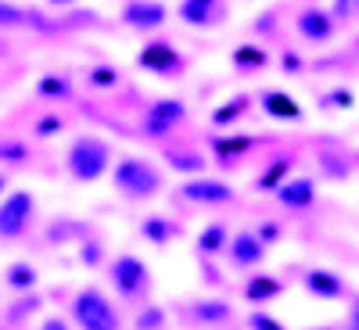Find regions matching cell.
I'll return each mask as SVG.
<instances>
[{"label":"cell","mask_w":359,"mask_h":330,"mask_svg":"<svg viewBox=\"0 0 359 330\" xmlns=\"http://www.w3.org/2000/svg\"><path fill=\"white\" fill-rule=\"evenodd\" d=\"M111 187H115V194H123L126 201H147V198L162 194L165 179H162L155 162H147L140 155H126V158H118L111 165Z\"/></svg>","instance_id":"6da1fadb"},{"label":"cell","mask_w":359,"mask_h":330,"mask_svg":"<svg viewBox=\"0 0 359 330\" xmlns=\"http://www.w3.org/2000/svg\"><path fill=\"white\" fill-rule=\"evenodd\" d=\"M108 284L115 287V294L126 305H144L151 302V266L144 259H137L133 252H118L115 259H108Z\"/></svg>","instance_id":"7a4b0ae2"},{"label":"cell","mask_w":359,"mask_h":330,"mask_svg":"<svg viewBox=\"0 0 359 330\" xmlns=\"http://www.w3.org/2000/svg\"><path fill=\"white\" fill-rule=\"evenodd\" d=\"M65 169L76 184H97L101 176L111 172V147L108 140L94 137V133H79L69 144V155H65Z\"/></svg>","instance_id":"3957f363"},{"label":"cell","mask_w":359,"mask_h":330,"mask_svg":"<svg viewBox=\"0 0 359 330\" xmlns=\"http://www.w3.org/2000/svg\"><path fill=\"white\" fill-rule=\"evenodd\" d=\"M69 316L79 330H123V316L108 302V294L97 287H83L72 294Z\"/></svg>","instance_id":"277c9868"},{"label":"cell","mask_w":359,"mask_h":330,"mask_svg":"<svg viewBox=\"0 0 359 330\" xmlns=\"http://www.w3.org/2000/svg\"><path fill=\"white\" fill-rule=\"evenodd\" d=\"M187 123V104L176 97H158L147 104L144 118H140V137L147 140H169L180 126Z\"/></svg>","instance_id":"5b68a950"},{"label":"cell","mask_w":359,"mask_h":330,"mask_svg":"<svg viewBox=\"0 0 359 330\" xmlns=\"http://www.w3.org/2000/svg\"><path fill=\"white\" fill-rule=\"evenodd\" d=\"M36 216V198L29 191H11L0 201V241H18L29 233Z\"/></svg>","instance_id":"8992f818"},{"label":"cell","mask_w":359,"mask_h":330,"mask_svg":"<svg viewBox=\"0 0 359 330\" xmlns=\"http://www.w3.org/2000/svg\"><path fill=\"white\" fill-rule=\"evenodd\" d=\"M137 69L151 72L158 79H180L184 69H187V62H184V54H180L169 40H151V43H144L137 50Z\"/></svg>","instance_id":"52a82bcc"},{"label":"cell","mask_w":359,"mask_h":330,"mask_svg":"<svg viewBox=\"0 0 359 330\" xmlns=\"http://www.w3.org/2000/svg\"><path fill=\"white\" fill-rule=\"evenodd\" d=\"M180 198L191 201V205H233L237 201V191L226 184V179H216V176H187V184L180 187Z\"/></svg>","instance_id":"ba28073f"},{"label":"cell","mask_w":359,"mask_h":330,"mask_svg":"<svg viewBox=\"0 0 359 330\" xmlns=\"http://www.w3.org/2000/svg\"><path fill=\"white\" fill-rule=\"evenodd\" d=\"M180 319L187 326H226L233 323V305L226 298H194L180 305Z\"/></svg>","instance_id":"9c48e42d"},{"label":"cell","mask_w":359,"mask_h":330,"mask_svg":"<svg viewBox=\"0 0 359 330\" xmlns=\"http://www.w3.org/2000/svg\"><path fill=\"white\" fill-rule=\"evenodd\" d=\"M294 29H298V36H302L306 43L323 47V43L334 40L338 22H334L331 8H327V11L323 8H302V11H298V18H294Z\"/></svg>","instance_id":"30bf717a"},{"label":"cell","mask_w":359,"mask_h":330,"mask_svg":"<svg viewBox=\"0 0 359 330\" xmlns=\"http://www.w3.org/2000/svg\"><path fill=\"white\" fill-rule=\"evenodd\" d=\"M118 18H123L126 29H137V33H155V29H162L169 22V8L162 4V0H130Z\"/></svg>","instance_id":"8fae6325"},{"label":"cell","mask_w":359,"mask_h":330,"mask_svg":"<svg viewBox=\"0 0 359 330\" xmlns=\"http://www.w3.org/2000/svg\"><path fill=\"white\" fill-rule=\"evenodd\" d=\"M302 287L313 298H323V302H341V298H352V287L341 273L334 269H306L302 273Z\"/></svg>","instance_id":"7c38bea8"},{"label":"cell","mask_w":359,"mask_h":330,"mask_svg":"<svg viewBox=\"0 0 359 330\" xmlns=\"http://www.w3.org/2000/svg\"><path fill=\"white\" fill-rule=\"evenodd\" d=\"M266 245L259 241V233L255 230H237L230 237V245H226V262L233 269H255L262 259H266Z\"/></svg>","instance_id":"4fadbf2b"},{"label":"cell","mask_w":359,"mask_h":330,"mask_svg":"<svg viewBox=\"0 0 359 330\" xmlns=\"http://www.w3.org/2000/svg\"><path fill=\"white\" fill-rule=\"evenodd\" d=\"M273 198H277L280 208H287V212H306V208L316 205V179H309V176H291V179H284V184L277 187Z\"/></svg>","instance_id":"5bb4252c"},{"label":"cell","mask_w":359,"mask_h":330,"mask_svg":"<svg viewBox=\"0 0 359 330\" xmlns=\"http://www.w3.org/2000/svg\"><path fill=\"white\" fill-rule=\"evenodd\" d=\"M255 101H259V108H262L269 118H280V123H302V118H306V108L298 104L287 90L266 86V90H259V94H255Z\"/></svg>","instance_id":"9a60e30c"},{"label":"cell","mask_w":359,"mask_h":330,"mask_svg":"<svg viewBox=\"0 0 359 330\" xmlns=\"http://www.w3.org/2000/svg\"><path fill=\"white\" fill-rule=\"evenodd\" d=\"M223 0H180V22L191 25V29H216L223 22Z\"/></svg>","instance_id":"2e32d148"},{"label":"cell","mask_w":359,"mask_h":330,"mask_svg":"<svg viewBox=\"0 0 359 330\" xmlns=\"http://www.w3.org/2000/svg\"><path fill=\"white\" fill-rule=\"evenodd\" d=\"M291 169H294V151H280L266 162V169L252 179V187L259 194H277V187L284 184V179H291Z\"/></svg>","instance_id":"e0dca14e"},{"label":"cell","mask_w":359,"mask_h":330,"mask_svg":"<svg viewBox=\"0 0 359 330\" xmlns=\"http://www.w3.org/2000/svg\"><path fill=\"white\" fill-rule=\"evenodd\" d=\"M208 144H212V151H216V162L223 169H233V165H241V158L252 151V147H259V137H208Z\"/></svg>","instance_id":"ac0fdd59"},{"label":"cell","mask_w":359,"mask_h":330,"mask_svg":"<svg viewBox=\"0 0 359 330\" xmlns=\"http://www.w3.org/2000/svg\"><path fill=\"white\" fill-rule=\"evenodd\" d=\"M287 291V284L280 280V277H273V273H255V277H248L245 280V302L248 305H266V302H273V298H280Z\"/></svg>","instance_id":"d6986e66"},{"label":"cell","mask_w":359,"mask_h":330,"mask_svg":"<svg viewBox=\"0 0 359 330\" xmlns=\"http://www.w3.org/2000/svg\"><path fill=\"white\" fill-rule=\"evenodd\" d=\"M137 230H140V237H144V241H147V245H155V248H165V245H172L176 237L184 233V226H180V223H172L169 216H158V212H155V216H144Z\"/></svg>","instance_id":"ffe728a7"},{"label":"cell","mask_w":359,"mask_h":330,"mask_svg":"<svg viewBox=\"0 0 359 330\" xmlns=\"http://www.w3.org/2000/svg\"><path fill=\"white\" fill-rule=\"evenodd\" d=\"M252 94H233V97H226L223 104H216L212 108V115H208V123H212L216 130H230V126H237L241 118L252 111Z\"/></svg>","instance_id":"44dd1931"},{"label":"cell","mask_w":359,"mask_h":330,"mask_svg":"<svg viewBox=\"0 0 359 330\" xmlns=\"http://www.w3.org/2000/svg\"><path fill=\"white\" fill-rule=\"evenodd\" d=\"M0 29H40V33H47L50 22L33 8H15V4L0 0Z\"/></svg>","instance_id":"7402d4cb"},{"label":"cell","mask_w":359,"mask_h":330,"mask_svg":"<svg viewBox=\"0 0 359 330\" xmlns=\"http://www.w3.org/2000/svg\"><path fill=\"white\" fill-rule=\"evenodd\" d=\"M230 226L223 223V219H216V223H208L201 233H198V255H205V259H216V255H226V245H230Z\"/></svg>","instance_id":"603a6c76"},{"label":"cell","mask_w":359,"mask_h":330,"mask_svg":"<svg viewBox=\"0 0 359 330\" xmlns=\"http://www.w3.org/2000/svg\"><path fill=\"white\" fill-rule=\"evenodd\" d=\"M162 155L176 172H184V176H205V169H208V158L201 151H194V147H165Z\"/></svg>","instance_id":"cb8c5ba5"},{"label":"cell","mask_w":359,"mask_h":330,"mask_svg":"<svg viewBox=\"0 0 359 330\" xmlns=\"http://www.w3.org/2000/svg\"><path fill=\"white\" fill-rule=\"evenodd\" d=\"M90 233V226H83V223H76V219H69V216H57V219H50L47 223V230H43V237H47V245H69V241H83V237Z\"/></svg>","instance_id":"d4e9b609"},{"label":"cell","mask_w":359,"mask_h":330,"mask_svg":"<svg viewBox=\"0 0 359 330\" xmlns=\"http://www.w3.org/2000/svg\"><path fill=\"white\" fill-rule=\"evenodd\" d=\"M36 94L43 101H54V104H65L76 97V90H72V79L69 76H57V72H47L36 79Z\"/></svg>","instance_id":"484cf974"},{"label":"cell","mask_w":359,"mask_h":330,"mask_svg":"<svg viewBox=\"0 0 359 330\" xmlns=\"http://www.w3.org/2000/svg\"><path fill=\"white\" fill-rule=\"evenodd\" d=\"M36 284H40V273H36L33 262H11V266L4 269V287L15 291V294L36 291Z\"/></svg>","instance_id":"4316f807"},{"label":"cell","mask_w":359,"mask_h":330,"mask_svg":"<svg viewBox=\"0 0 359 330\" xmlns=\"http://www.w3.org/2000/svg\"><path fill=\"white\" fill-rule=\"evenodd\" d=\"M316 162H320V172L327 179H334V184L348 179L352 169H355V158H348L345 151H316Z\"/></svg>","instance_id":"83f0119b"},{"label":"cell","mask_w":359,"mask_h":330,"mask_svg":"<svg viewBox=\"0 0 359 330\" xmlns=\"http://www.w3.org/2000/svg\"><path fill=\"white\" fill-rule=\"evenodd\" d=\"M230 62H233L237 72H259V69L269 65V54H266V47H259V43H241V47H233Z\"/></svg>","instance_id":"f1b7e54d"},{"label":"cell","mask_w":359,"mask_h":330,"mask_svg":"<svg viewBox=\"0 0 359 330\" xmlns=\"http://www.w3.org/2000/svg\"><path fill=\"white\" fill-rule=\"evenodd\" d=\"M40 305H43V298H40L36 291H25V294H18L15 302L4 309V319L18 326V323H25V319L33 316V312H40Z\"/></svg>","instance_id":"f546056e"},{"label":"cell","mask_w":359,"mask_h":330,"mask_svg":"<svg viewBox=\"0 0 359 330\" xmlns=\"http://www.w3.org/2000/svg\"><path fill=\"white\" fill-rule=\"evenodd\" d=\"M165 323H169V312L155 302H144L133 316V330H165Z\"/></svg>","instance_id":"4dcf8cb0"},{"label":"cell","mask_w":359,"mask_h":330,"mask_svg":"<svg viewBox=\"0 0 359 330\" xmlns=\"http://www.w3.org/2000/svg\"><path fill=\"white\" fill-rule=\"evenodd\" d=\"M320 111H348L355 104V94L348 86H334V90H327V94H320Z\"/></svg>","instance_id":"1f68e13d"},{"label":"cell","mask_w":359,"mask_h":330,"mask_svg":"<svg viewBox=\"0 0 359 330\" xmlns=\"http://www.w3.org/2000/svg\"><path fill=\"white\" fill-rule=\"evenodd\" d=\"M118 83H123V72H118L115 65H94V69H86V86H94V90H115Z\"/></svg>","instance_id":"d6a6232c"},{"label":"cell","mask_w":359,"mask_h":330,"mask_svg":"<svg viewBox=\"0 0 359 330\" xmlns=\"http://www.w3.org/2000/svg\"><path fill=\"white\" fill-rule=\"evenodd\" d=\"M29 158H33L29 144L11 140V137H0V162H8V165H29Z\"/></svg>","instance_id":"836d02e7"},{"label":"cell","mask_w":359,"mask_h":330,"mask_svg":"<svg viewBox=\"0 0 359 330\" xmlns=\"http://www.w3.org/2000/svg\"><path fill=\"white\" fill-rule=\"evenodd\" d=\"M69 130V123H65V118L62 115H43V118H36V123H33V137L36 140H50V137H57V133H65Z\"/></svg>","instance_id":"e575fe53"},{"label":"cell","mask_w":359,"mask_h":330,"mask_svg":"<svg viewBox=\"0 0 359 330\" xmlns=\"http://www.w3.org/2000/svg\"><path fill=\"white\" fill-rule=\"evenodd\" d=\"M101 259H104V245L94 237V230H90L83 241H79V262L94 269V266H101Z\"/></svg>","instance_id":"d590c367"},{"label":"cell","mask_w":359,"mask_h":330,"mask_svg":"<svg viewBox=\"0 0 359 330\" xmlns=\"http://www.w3.org/2000/svg\"><path fill=\"white\" fill-rule=\"evenodd\" d=\"M255 233H259V241H262L266 248H273V245H280V237H284V226H280L277 219H259Z\"/></svg>","instance_id":"8d00e7d4"},{"label":"cell","mask_w":359,"mask_h":330,"mask_svg":"<svg viewBox=\"0 0 359 330\" xmlns=\"http://www.w3.org/2000/svg\"><path fill=\"white\" fill-rule=\"evenodd\" d=\"M248 330H284V323L277 316H269L262 309H252L248 312Z\"/></svg>","instance_id":"74e56055"},{"label":"cell","mask_w":359,"mask_h":330,"mask_svg":"<svg viewBox=\"0 0 359 330\" xmlns=\"http://www.w3.org/2000/svg\"><path fill=\"white\" fill-rule=\"evenodd\" d=\"M331 15H334V22H338V25H341V22L359 18V0H334V4H331Z\"/></svg>","instance_id":"f35d334b"},{"label":"cell","mask_w":359,"mask_h":330,"mask_svg":"<svg viewBox=\"0 0 359 330\" xmlns=\"http://www.w3.org/2000/svg\"><path fill=\"white\" fill-rule=\"evenodd\" d=\"M280 65H284V72H291V76L302 72V62H298V54H287V50H284V57H280Z\"/></svg>","instance_id":"ab89813d"},{"label":"cell","mask_w":359,"mask_h":330,"mask_svg":"<svg viewBox=\"0 0 359 330\" xmlns=\"http://www.w3.org/2000/svg\"><path fill=\"white\" fill-rule=\"evenodd\" d=\"M40 330H72V326H69V319H62V316H47V319L40 323Z\"/></svg>","instance_id":"60d3db41"},{"label":"cell","mask_w":359,"mask_h":330,"mask_svg":"<svg viewBox=\"0 0 359 330\" xmlns=\"http://www.w3.org/2000/svg\"><path fill=\"white\" fill-rule=\"evenodd\" d=\"M348 330H359V294H352V305H348Z\"/></svg>","instance_id":"b9f144b4"},{"label":"cell","mask_w":359,"mask_h":330,"mask_svg":"<svg viewBox=\"0 0 359 330\" xmlns=\"http://www.w3.org/2000/svg\"><path fill=\"white\" fill-rule=\"evenodd\" d=\"M47 4H50V8H72L76 0H47Z\"/></svg>","instance_id":"7bdbcfd3"},{"label":"cell","mask_w":359,"mask_h":330,"mask_svg":"<svg viewBox=\"0 0 359 330\" xmlns=\"http://www.w3.org/2000/svg\"><path fill=\"white\" fill-rule=\"evenodd\" d=\"M4 191H8V176H4V172H0V194H4Z\"/></svg>","instance_id":"ee69618b"},{"label":"cell","mask_w":359,"mask_h":330,"mask_svg":"<svg viewBox=\"0 0 359 330\" xmlns=\"http://www.w3.org/2000/svg\"><path fill=\"white\" fill-rule=\"evenodd\" d=\"M355 169H359V155H355Z\"/></svg>","instance_id":"f6af8a7d"},{"label":"cell","mask_w":359,"mask_h":330,"mask_svg":"<svg viewBox=\"0 0 359 330\" xmlns=\"http://www.w3.org/2000/svg\"><path fill=\"white\" fill-rule=\"evenodd\" d=\"M0 47H4V43H0Z\"/></svg>","instance_id":"bcb514c9"}]
</instances>
